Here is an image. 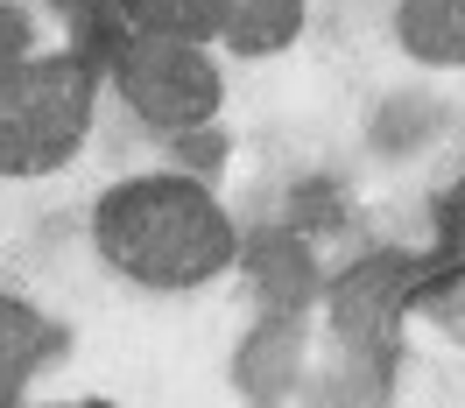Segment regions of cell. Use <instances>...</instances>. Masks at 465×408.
<instances>
[{
  "label": "cell",
  "instance_id": "4fadbf2b",
  "mask_svg": "<svg viewBox=\"0 0 465 408\" xmlns=\"http://www.w3.org/2000/svg\"><path fill=\"white\" fill-rule=\"evenodd\" d=\"M43 50V22L29 0H0V78H15L22 63Z\"/></svg>",
  "mask_w": 465,
  "mask_h": 408
},
{
  "label": "cell",
  "instance_id": "277c9868",
  "mask_svg": "<svg viewBox=\"0 0 465 408\" xmlns=\"http://www.w3.org/2000/svg\"><path fill=\"white\" fill-rule=\"evenodd\" d=\"M416 267H423V254H409V247H367L346 267H331L324 275V352L388 374L395 338L409 324V282H416Z\"/></svg>",
  "mask_w": 465,
  "mask_h": 408
},
{
  "label": "cell",
  "instance_id": "30bf717a",
  "mask_svg": "<svg viewBox=\"0 0 465 408\" xmlns=\"http://www.w3.org/2000/svg\"><path fill=\"white\" fill-rule=\"evenodd\" d=\"M57 352H64V324L43 317L29 296L0 289V387H29Z\"/></svg>",
  "mask_w": 465,
  "mask_h": 408
},
{
  "label": "cell",
  "instance_id": "9c48e42d",
  "mask_svg": "<svg viewBox=\"0 0 465 408\" xmlns=\"http://www.w3.org/2000/svg\"><path fill=\"white\" fill-rule=\"evenodd\" d=\"M409 324H423L430 338L465 352V247L444 239L437 254H423L416 282H409Z\"/></svg>",
  "mask_w": 465,
  "mask_h": 408
},
{
  "label": "cell",
  "instance_id": "7c38bea8",
  "mask_svg": "<svg viewBox=\"0 0 465 408\" xmlns=\"http://www.w3.org/2000/svg\"><path fill=\"white\" fill-rule=\"evenodd\" d=\"M437 127H444V106H437L430 92H395V99H381L374 127H367V148H374V155L409 162L416 148L437 141Z\"/></svg>",
  "mask_w": 465,
  "mask_h": 408
},
{
  "label": "cell",
  "instance_id": "52a82bcc",
  "mask_svg": "<svg viewBox=\"0 0 465 408\" xmlns=\"http://www.w3.org/2000/svg\"><path fill=\"white\" fill-rule=\"evenodd\" d=\"M311 35V0H226L219 50L240 63H275Z\"/></svg>",
  "mask_w": 465,
  "mask_h": 408
},
{
  "label": "cell",
  "instance_id": "5bb4252c",
  "mask_svg": "<svg viewBox=\"0 0 465 408\" xmlns=\"http://www.w3.org/2000/svg\"><path fill=\"white\" fill-rule=\"evenodd\" d=\"M15 408H127L114 394H71V402H15Z\"/></svg>",
  "mask_w": 465,
  "mask_h": 408
},
{
  "label": "cell",
  "instance_id": "5b68a950",
  "mask_svg": "<svg viewBox=\"0 0 465 408\" xmlns=\"http://www.w3.org/2000/svg\"><path fill=\"white\" fill-rule=\"evenodd\" d=\"M318 374L311 310H254V324L232 345V387L247 408H296Z\"/></svg>",
  "mask_w": 465,
  "mask_h": 408
},
{
  "label": "cell",
  "instance_id": "ba28073f",
  "mask_svg": "<svg viewBox=\"0 0 465 408\" xmlns=\"http://www.w3.org/2000/svg\"><path fill=\"white\" fill-rule=\"evenodd\" d=\"M388 35L416 71H465V0H388Z\"/></svg>",
  "mask_w": 465,
  "mask_h": 408
},
{
  "label": "cell",
  "instance_id": "3957f363",
  "mask_svg": "<svg viewBox=\"0 0 465 408\" xmlns=\"http://www.w3.org/2000/svg\"><path fill=\"white\" fill-rule=\"evenodd\" d=\"M106 92L120 113L163 148L204 141L226 113V63L219 43H163V35H106Z\"/></svg>",
  "mask_w": 465,
  "mask_h": 408
},
{
  "label": "cell",
  "instance_id": "9a60e30c",
  "mask_svg": "<svg viewBox=\"0 0 465 408\" xmlns=\"http://www.w3.org/2000/svg\"><path fill=\"white\" fill-rule=\"evenodd\" d=\"M451 239L465 247V198H459V211H451Z\"/></svg>",
  "mask_w": 465,
  "mask_h": 408
},
{
  "label": "cell",
  "instance_id": "8992f818",
  "mask_svg": "<svg viewBox=\"0 0 465 408\" xmlns=\"http://www.w3.org/2000/svg\"><path fill=\"white\" fill-rule=\"evenodd\" d=\"M240 275H247V289H254V310H311V303H324L318 247H311V233H296V226L247 233Z\"/></svg>",
  "mask_w": 465,
  "mask_h": 408
},
{
  "label": "cell",
  "instance_id": "8fae6325",
  "mask_svg": "<svg viewBox=\"0 0 465 408\" xmlns=\"http://www.w3.org/2000/svg\"><path fill=\"white\" fill-rule=\"evenodd\" d=\"M120 35H163V43H219L226 0H99Z\"/></svg>",
  "mask_w": 465,
  "mask_h": 408
},
{
  "label": "cell",
  "instance_id": "6da1fadb",
  "mask_svg": "<svg viewBox=\"0 0 465 408\" xmlns=\"http://www.w3.org/2000/svg\"><path fill=\"white\" fill-rule=\"evenodd\" d=\"M85 247L134 296H204L240 275L247 226L204 170L170 162L114 176L85 204Z\"/></svg>",
  "mask_w": 465,
  "mask_h": 408
},
{
  "label": "cell",
  "instance_id": "7a4b0ae2",
  "mask_svg": "<svg viewBox=\"0 0 465 408\" xmlns=\"http://www.w3.org/2000/svg\"><path fill=\"white\" fill-rule=\"evenodd\" d=\"M106 106V57L57 43L0 78V183H43L85 155Z\"/></svg>",
  "mask_w": 465,
  "mask_h": 408
}]
</instances>
